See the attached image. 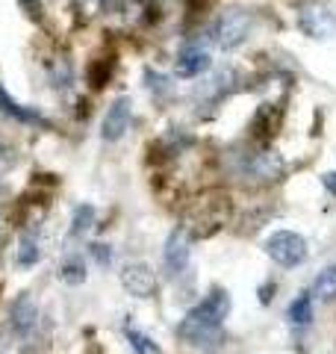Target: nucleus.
I'll return each instance as SVG.
<instances>
[{
  "mask_svg": "<svg viewBox=\"0 0 336 354\" xmlns=\"http://www.w3.org/2000/svg\"><path fill=\"white\" fill-rule=\"evenodd\" d=\"M227 316H230V295L224 290H212L204 301L195 304L183 316V322L177 325V334H180V339H186L189 346H200V342H209L218 337V330Z\"/></svg>",
  "mask_w": 336,
  "mask_h": 354,
  "instance_id": "nucleus-1",
  "label": "nucleus"
},
{
  "mask_svg": "<svg viewBox=\"0 0 336 354\" xmlns=\"http://www.w3.org/2000/svg\"><path fill=\"white\" fill-rule=\"evenodd\" d=\"M254 30H256L254 12H248V9H227L209 27V36L221 50H236L254 36Z\"/></svg>",
  "mask_w": 336,
  "mask_h": 354,
  "instance_id": "nucleus-2",
  "label": "nucleus"
},
{
  "mask_svg": "<svg viewBox=\"0 0 336 354\" xmlns=\"http://www.w3.org/2000/svg\"><path fill=\"white\" fill-rule=\"evenodd\" d=\"M265 254L272 257L277 266H283V269H295L307 260V239L301 234H292V230H274L272 236L265 239Z\"/></svg>",
  "mask_w": 336,
  "mask_h": 354,
  "instance_id": "nucleus-3",
  "label": "nucleus"
},
{
  "mask_svg": "<svg viewBox=\"0 0 336 354\" xmlns=\"http://www.w3.org/2000/svg\"><path fill=\"white\" fill-rule=\"evenodd\" d=\"M283 160L274 151H254L239 157V177L242 180H256V183H272L283 177Z\"/></svg>",
  "mask_w": 336,
  "mask_h": 354,
  "instance_id": "nucleus-4",
  "label": "nucleus"
},
{
  "mask_svg": "<svg viewBox=\"0 0 336 354\" xmlns=\"http://www.w3.org/2000/svg\"><path fill=\"white\" fill-rule=\"evenodd\" d=\"M298 27L310 39H330L336 32V15L319 0H307V3L298 6Z\"/></svg>",
  "mask_w": 336,
  "mask_h": 354,
  "instance_id": "nucleus-5",
  "label": "nucleus"
},
{
  "mask_svg": "<svg viewBox=\"0 0 336 354\" xmlns=\"http://www.w3.org/2000/svg\"><path fill=\"white\" fill-rule=\"evenodd\" d=\"M130 118H133V101H130L127 95L124 97H115L112 106L106 109V115H104L100 136H104L106 142H118L130 130Z\"/></svg>",
  "mask_w": 336,
  "mask_h": 354,
  "instance_id": "nucleus-6",
  "label": "nucleus"
},
{
  "mask_svg": "<svg viewBox=\"0 0 336 354\" xmlns=\"http://www.w3.org/2000/svg\"><path fill=\"white\" fill-rule=\"evenodd\" d=\"M209 65H212L209 50L200 48V44H195V41H189L180 48V53H177L174 71H177V77H183V80H195V77L209 71Z\"/></svg>",
  "mask_w": 336,
  "mask_h": 354,
  "instance_id": "nucleus-7",
  "label": "nucleus"
},
{
  "mask_svg": "<svg viewBox=\"0 0 336 354\" xmlns=\"http://www.w3.org/2000/svg\"><path fill=\"white\" fill-rule=\"evenodd\" d=\"M121 286L136 298H151L156 292V274L144 263H127L121 269Z\"/></svg>",
  "mask_w": 336,
  "mask_h": 354,
  "instance_id": "nucleus-8",
  "label": "nucleus"
},
{
  "mask_svg": "<svg viewBox=\"0 0 336 354\" xmlns=\"http://www.w3.org/2000/svg\"><path fill=\"white\" fill-rule=\"evenodd\" d=\"M189 257H192V248H189V236L186 230H174L171 236L165 242V251H162V266L165 272L171 274H183L186 266H189Z\"/></svg>",
  "mask_w": 336,
  "mask_h": 354,
  "instance_id": "nucleus-9",
  "label": "nucleus"
},
{
  "mask_svg": "<svg viewBox=\"0 0 336 354\" xmlns=\"http://www.w3.org/2000/svg\"><path fill=\"white\" fill-rule=\"evenodd\" d=\"M9 322H12V328L18 330L21 337H30L32 330H36V325H39V307H36V301H32L30 295H18L12 310H9Z\"/></svg>",
  "mask_w": 336,
  "mask_h": 354,
  "instance_id": "nucleus-10",
  "label": "nucleus"
},
{
  "mask_svg": "<svg viewBox=\"0 0 336 354\" xmlns=\"http://www.w3.org/2000/svg\"><path fill=\"white\" fill-rule=\"evenodd\" d=\"M233 80H236V71L233 68H224L218 74H212L209 80H204L198 86V97H204V101H221L224 95H230V88H233Z\"/></svg>",
  "mask_w": 336,
  "mask_h": 354,
  "instance_id": "nucleus-11",
  "label": "nucleus"
},
{
  "mask_svg": "<svg viewBox=\"0 0 336 354\" xmlns=\"http://www.w3.org/2000/svg\"><path fill=\"white\" fill-rule=\"evenodd\" d=\"M0 115L15 118V121H24V124H41V127H48V121H44V115L39 113V109L21 106L15 97H9V95H6V88H3V86H0Z\"/></svg>",
  "mask_w": 336,
  "mask_h": 354,
  "instance_id": "nucleus-12",
  "label": "nucleus"
},
{
  "mask_svg": "<svg viewBox=\"0 0 336 354\" xmlns=\"http://www.w3.org/2000/svg\"><path fill=\"white\" fill-rule=\"evenodd\" d=\"M15 257H18L21 266H27V269L41 260V242H39V236H36V230H27V234H21Z\"/></svg>",
  "mask_w": 336,
  "mask_h": 354,
  "instance_id": "nucleus-13",
  "label": "nucleus"
},
{
  "mask_svg": "<svg viewBox=\"0 0 336 354\" xmlns=\"http://www.w3.org/2000/svg\"><path fill=\"white\" fill-rule=\"evenodd\" d=\"M124 337L130 342V348L136 354H162V348L156 346V339L148 337L144 330H139L136 325H124Z\"/></svg>",
  "mask_w": 336,
  "mask_h": 354,
  "instance_id": "nucleus-14",
  "label": "nucleus"
},
{
  "mask_svg": "<svg viewBox=\"0 0 336 354\" xmlns=\"http://www.w3.org/2000/svg\"><path fill=\"white\" fill-rule=\"evenodd\" d=\"M312 295H319L321 301H333L336 298V266L319 272V278L312 281Z\"/></svg>",
  "mask_w": 336,
  "mask_h": 354,
  "instance_id": "nucleus-15",
  "label": "nucleus"
},
{
  "mask_svg": "<svg viewBox=\"0 0 336 354\" xmlns=\"http://www.w3.org/2000/svg\"><path fill=\"white\" fill-rule=\"evenodd\" d=\"M289 322L292 325H310L312 322V295L301 292L292 304H289Z\"/></svg>",
  "mask_w": 336,
  "mask_h": 354,
  "instance_id": "nucleus-16",
  "label": "nucleus"
},
{
  "mask_svg": "<svg viewBox=\"0 0 336 354\" xmlns=\"http://www.w3.org/2000/svg\"><path fill=\"white\" fill-rule=\"evenodd\" d=\"M59 281L62 283H71V286L83 283L86 281V266H83V260L80 257H68V260H65L59 266Z\"/></svg>",
  "mask_w": 336,
  "mask_h": 354,
  "instance_id": "nucleus-17",
  "label": "nucleus"
},
{
  "mask_svg": "<svg viewBox=\"0 0 336 354\" xmlns=\"http://www.w3.org/2000/svg\"><path fill=\"white\" fill-rule=\"evenodd\" d=\"M92 225H95V207L92 204L77 207L74 209V218H71V236H83Z\"/></svg>",
  "mask_w": 336,
  "mask_h": 354,
  "instance_id": "nucleus-18",
  "label": "nucleus"
},
{
  "mask_svg": "<svg viewBox=\"0 0 336 354\" xmlns=\"http://www.w3.org/2000/svg\"><path fill=\"white\" fill-rule=\"evenodd\" d=\"M74 3V9H77V15L80 18H97L100 12H104L106 9V0H71Z\"/></svg>",
  "mask_w": 336,
  "mask_h": 354,
  "instance_id": "nucleus-19",
  "label": "nucleus"
},
{
  "mask_svg": "<svg viewBox=\"0 0 336 354\" xmlns=\"http://www.w3.org/2000/svg\"><path fill=\"white\" fill-rule=\"evenodd\" d=\"M144 77H148V88H151V92H156L160 97H162V95L168 92V88H171V86H168V80H165L162 74H153V71H148Z\"/></svg>",
  "mask_w": 336,
  "mask_h": 354,
  "instance_id": "nucleus-20",
  "label": "nucleus"
},
{
  "mask_svg": "<svg viewBox=\"0 0 336 354\" xmlns=\"http://www.w3.org/2000/svg\"><path fill=\"white\" fill-rule=\"evenodd\" d=\"M92 254L97 257L100 266H109V263H112V251H109L106 245H92Z\"/></svg>",
  "mask_w": 336,
  "mask_h": 354,
  "instance_id": "nucleus-21",
  "label": "nucleus"
},
{
  "mask_svg": "<svg viewBox=\"0 0 336 354\" xmlns=\"http://www.w3.org/2000/svg\"><path fill=\"white\" fill-rule=\"evenodd\" d=\"M9 162H12V151H9V148H6V142L0 139V171H3Z\"/></svg>",
  "mask_w": 336,
  "mask_h": 354,
  "instance_id": "nucleus-22",
  "label": "nucleus"
},
{
  "mask_svg": "<svg viewBox=\"0 0 336 354\" xmlns=\"http://www.w3.org/2000/svg\"><path fill=\"white\" fill-rule=\"evenodd\" d=\"M321 183H324V189H328L333 198H336V171H328V174H321Z\"/></svg>",
  "mask_w": 336,
  "mask_h": 354,
  "instance_id": "nucleus-23",
  "label": "nucleus"
}]
</instances>
